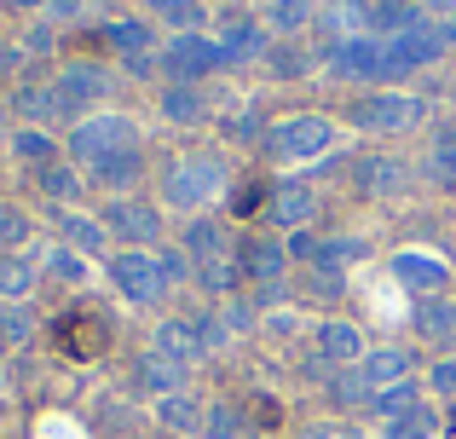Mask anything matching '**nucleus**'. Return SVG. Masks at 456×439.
<instances>
[{"label":"nucleus","mask_w":456,"mask_h":439,"mask_svg":"<svg viewBox=\"0 0 456 439\" xmlns=\"http://www.w3.org/2000/svg\"><path fill=\"white\" fill-rule=\"evenodd\" d=\"M289 439H364V428H358V422H341V417H312Z\"/></svg>","instance_id":"obj_50"},{"label":"nucleus","mask_w":456,"mask_h":439,"mask_svg":"<svg viewBox=\"0 0 456 439\" xmlns=\"http://www.w3.org/2000/svg\"><path fill=\"white\" fill-rule=\"evenodd\" d=\"M46 225L58 232V243H69L76 255H87L93 266H104V260L116 255V243H110V232H104L99 208H46Z\"/></svg>","instance_id":"obj_23"},{"label":"nucleus","mask_w":456,"mask_h":439,"mask_svg":"<svg viewBox=\"0 0 456 439\" xmlns=\"http://www.w3.org/2000/svg\"><path fill=\"white\" fill-rule=\"evenodd\" d=\"M260 18H266L272 41H312V29H318V0H266Z\"/></svg>","instance_id":"obj_32"},{"label":"nucleus","mask_w":456,"mask_h":439,"mask_svg":"<svg viewBox=\"0 0 456 439\" xmlns=\"http://www.w3.org/2000/svg\"><path fill=\"white\" fill-rule=\"evenodd\" d=\"M214 41L225 46V58H232L237 69H260L272 58V29L266 18H260V6H225L220 18H214Z\"/></svg>","instance_id":"obj_13"},{"label":"nucleus","mask_w":456,"mask_h":439,"mask_svg":"<svg viewBox=\"0 0 456 439\" xmlns=\"http://www.w3.org/2000/svg\"><path fill=\"white\" fill-rule=\"evenodd\" d=\"M411 341L428 359H456V295L411 301Z\"/></svg>","instance_id":"obj_21"},{"label":"nucleus","mask_w":456,"mask_h":439,"mask_svg":"<svg viewBox=\"0 0 456 439\" xmlns=\"http://www.w3.org/2000/svg\"><path fill=\"white\" fill-rule=\"evenodd\" d=\"M387 272L399 289H411V301H428V295H456V266L434 248H393L387 255Z\"/></svg>","instance_id":"obj_18"},{"label":"nucleus","mask_w":456,"mask_h":439,"mask_svg":"<svg viewBox=\"0 0 456 439\" xmlns=\"http://www.w3.org/2000/svg\"><path fill=\"white\" fill-rule=\"evenodd\" d=\"M134 439H145V434H134Z\"/></svg>","instance_id":"obj_58"},{"label":"nucleus","mask_w":456,"mask_h":439,"mask_svg":"<svg viewBox=\"0 0 456 439\" xmlns=\"http://www.w3.org/2000/svg\"><path fill=\"white\" fill-rule=\"evenodd\" d=\"M335 150H353V134L341 127L335 110H283V116H272L255 157L266 168H318Z\"/></svg>","instance_id":"obj_3"},{"label":"nucleus","mask_w":456,"mask_h":439,"mask_svg":"<svg viewBox=\"0 0 456 439\" xmlns=\"http://www.w3.org/2000/svg\"><path fill=\"white\" fill-rule=\"evenodd\" d=\"M12 150H18V162H29V174H35V168H53V162L64 157V139H58L53 127H18V134H12Z\"/></svg>","instance_id":"obj_40"},{"label":"nucleus","mask_w":456,"mask_h":439,"mask_svg":"<svg viewBox=\"0 0 456 439\" xmlns=\"http://www.w3.org/2000/svg\"><path fill=\"white\" fill-rule=\"evenodd\" d=\"M422 12H428V18H434V23H445L451 12H456V0H422Z\"/></svg>","instance_id":"obj_52"},{"label":"nucleus","mask_w":456,"mask_h":439,"mask_svg":"<svg viewBox=\"0 0 456 439\" xmlns=\"http://www.w3.org/2000/svg\"><path fill=\"white\" fill-rule=\"evenodd\" d=\"M422 370H428V359H422V347H416V341H370V353L358 359V376H364L370 394L399 387V382H416Z\"/></svg>","instance_id":"obj_20"},{"label":"nucleus","mask_w":456,"mask_h":439,"mask_svg":"<svg viewBox=\"0 0 456 439\" xmlns=\"http://www.w3.org/2000/svg\"><path fill=\"white\" fill-rule=\"evenodd\" d=\"M35 283H41V260L0 255V301H6V306H29L35 301Z\"/></svg>","instance_id":"obj_37"},{"label":"nucleus","mask_w":456,"mask_h":439,"mask_svg":"<svg viewBox=\"0 0 456 439\" xmlns=\"http://www.w3.org/2000/svg\"><path fill=\"white\" fill-rule=\"evenodd\" d=\"M104 35H110V64L127 81H162V41L167 35L156 29L145 12H110Z\"/></svg>","instance_id":"obj_9"},{"label":"nucleus","mask_w":456,"mask_h":439,"mask_svg":"<svg viewBox=\"0 0 456 439\" xmlns=\"http://www.w3.org/2000/svg\"><path fill=\"white\" fill-rule=\"evenodd\" d=\"M416 174H422V197H456V157L451 150L422 145L416 150Z\"/></svg>","instance_id":"obj_41"},{"label":"nucleus","mask_w":456,"mask_h":439,"mask_svg":"<svg viewBox=\"0 0 456 439\" xmlns=\"http://www.w3.org/2000/svg\"><path fill=\"white\" fill-rule=\"evenodd\" d=\"M260 76L278 81V87L318 81V76H323V46H318V41H278V46H272V58L260 64Z\"/></svg>","instance_id":"obj_28"},{"label":"nucleus","mask_w":456,"mask_h":439,"mask_svg":"<svg viewBox=\"0 0 456 439\" xmlns=\"http://www.w3.org/2000/svg\"><path fill=\"white\" fill-rule=\"evenodd\" d=\"M422 387H428V399H434V405H451V399H456V359H428Z\"/></svg>","instance_id":"obj_48"},{"label":"nucleus","mask_w":456,"mask_h":439,"mask_svg":"<svg viewBox=\"0 0 456 439\" xmlns=\"http://www.w3.org/2000/svg\"><path fill=\"white\" fill-rule=\"evenodd\" d=\"M439 29H445V46H451V58H456V12H451L445 23H439Z\"/></svg>","instance_id":"obj_55"},{"label":"nucleus","mask_w":456,"mask_h":439,"mask_svg":"<svg viewBox=\"0 0 456 439\" xmlns=\"http://www.w3.org/2000/svg\"><path fill=\"white\" fill-rule=\"evenodd\" d=\"M35 191L46 208H93V185L69 157H58L53 168H35Z\"/></svg>","instance_id":"obj_31"},{"label":"nucleus","mask_w":456,"mask_h":439,"mask_svg":"<svg viewBox=\"0 0 456 439\" xmlns=\"http://www.w3.org/2000/svg\"><path fill=\"white\" fill-rule=\"evenodd\" d=\"M237 405H243V422H248V428H260V434H278L283 422H289V411H283L272 394H248V399H237Z\"/></svg>","instance_id":"obj_46"},{"label":"nucleus","mask_w":456,"mask_h":439,"mask_svg":"<svg viewBox=\"0 0 456 439\" xmlns=\"http://www.w3.org/2000/svg\"><path fill=\"white\" fill-rule=\"evenodd\" d=\"M145 18L162 35H191V29H208V0H145Z\"/></svg>","instance_id":"obj_33"},{"label":"nucleus","mask_w":456,"mask_h":439,"mask_svg":"<svg viewBox=\"0 0 456 439\" xmlns=\"http://www.w3.org/2000/svg\"><path fill=\"white\" fill-rule=\"evenodd\" d=\"M208 405L214 399L202 387H185V394H167L162 405H151V422L174 439H202V422H208Z\"/></svg>","instance_id":"obj_29"},{"label":"nucleus","mask_w":456,"mask_h":439,"mask_svg":"<svg viewBox=\"0 0 456 439\" xmlns=\"http://www.w3.org/2000/svg\"><path fill=\"white\" fill-rule=\"evenodd\" d=\"M0 6H12V12H46L53 0H0Z\"/></svg>","instance_id":"obj_53"},{"label":"nucleus","mask_w":456,"mask_h":439,"mask_svg":"<svg viewBox=\"0 0 456 439\" xmlns=\"http://www.w3.org/2000/svg\"><path fill=\"white\" fill-rule=\"evenodd\" d=\"M341 116L346 134L358 139H422L428 127L439 122L434 99L422 87H370V93H341L330 104Z\"/></svg>","instance_id":"obj_2"},{"label":"nucleus","mask_w":456,"mask_h":439,"mask_svg":"<svg viewBox=\"0 0 456 439\" xmlns=\"http://www.w3.org/2000/svg\"><path fill=\"white\" fill-rule=\"evenodd\" d=\"M237 157L225 145H208V139H185V145L162 150L151 174V197L179 220H197V215H220L225 197L237 185Z\"/></svg>","instance_id":"obj_1"},{"label":"nucleus","mask_w":456,"mask_h":439,"mask_svg":"<svg viewBox=\"0 0 456 439\" xmlns=\"http://www.w3.org/2000/svg\"><path fill=\"white\" fill-rule=\"evenodd\" d=\"M330 208V197H323L318 180H301V174H289V180H278V191H272L266 215H260V225L266 232H306V225H318V215Z\"/></svg>","instance_id":"obj_17"},{"label":"nucleus","mask_w":456,"mask_h":439,"mask_svg":"<svg viewBox=\"0 0 456 439\" xmlns=\"http://www.w3.org/2000/svg\"><path fill=\"white\" fill-rule=\"evenodd\" d=\"M306 341H312V353H318L323 364H335V370H353V364H358V359L370 353L364 329H358V324H353L346 313H335V318H312Z\"/></svg>","instance_id":"obj_24"},{"label":"nucleus","mask_w":456,"mask_h":439,"mask_svg":"<svg viewBox=\"0 0 456 439\" xmlns=\"http://www.w3.org/2000/svg\"><path fill=\"white\" fill-rule=\"evenodd\" d=\"M185 387H191V370H185V364H174L167 353H156V347H139L134 359H127L122 394L134 399V405H162L167 394H185Z\"/></svg>","instance_id":"obj_16"},{"label":"nucleus","mask_w":456,"mask_h":439,"mask_svg":"<svg viewBox=\"0 0 456 439\" xmlns=\"http://www.w3.org/2000/svg\"><path fill=\"white\" fill-rule=\"evenodd\" d=\"M243 434H248L243 405H237V399H214L208 422H202V439H243Z\"/></svg>","instance_id":"obj_43"},{"label":"nucleus","mask_w":456,"mask_h":439,"mask_svg":"<svg viewBox=\"0 0 456 439\" xmlns=\"http://www.w3.org/2000/svg\"><path fill=\"white\" fill-rule=\"evenodd\" d=\"M237 237H243V225H232L225 215H197V220H179V225H174V243L191 255V266L232 260V255H237Z\"/></svg>","instance_id":"obj_22"},{"label":"nucleus","mask_w":456,"mask_h":439,"mask_svg":"<svg viewBox=\"0 0 456 439\" xmlns=\"http://www.w3.org/2000/svg\"><path fill=\"white\" fill-rule=\"evenodd\" d=\"M53 93H58V104H64V127H76L99 110H116L110 99H122V69L93 64V58H64V64L53 69Z\"/></svg>","instance_id":"obj_7"},{"label":"nucleus","mask_w":456,"mask_h":439,"mask_svg":"<svg viewBox=\"0 0 456 439\" xmlns=\"http://www.w3.org/2000/svg\"><path fill=\"white\" fill-rule=\"evenodd\" d=\"M35 232V220H29V208H18V203H0V255H18V243Z\"/></svg>","instance_id":"obj_47"},{"label":"nucleus","mask_w":456,"mask_h":439,"mask_svg":"<svg viewBox=\"0 0 456 439\" xmlns=\"http://www.w3.org/2000/svg\"><path fill=\"white\" fill-rule=\"evenodd\" d=\"M422 23H428L422 0H376V6H370V35H376V41L411 35V29H422Z\"/></svg>","instance_id":"obj_35"},{"label":"nucleus","mask_w":456,"mask_h":439,"mask_svg":"<svg viewBox=\"0 0 456 439\" xmlns=\"http://www.w3.org/2000/svg\"><path fill=\"white\" fill-rule=\"evenodd\" d=\"M0 127H6V110H0Z\"/></svg>","instance_id":"obj_57"},{"label":"nucleus","mask_w":456,"mask_h":439,"mask_svg":"<svg viewBox=\"0 0 456 439\" xmlns=\"http://www.w3.org/2000/svg\"><path fill=\"white\" fill-rule=\"evenodd\" d=\"M346 301H353L346 272H330V266H301L295 272V306H301L306 318H335Z\"/></svg>","instance_id":"obj_25"},{"label":"nucleus","mask_w":456,"mask_h":439,"mask_svg":"<svg viewBox=\"0 0 456 439\" xmlns=\"http://www.w3.org/2000/svg\"><path fill=\"white\" fill-rule=\"evenodd\" d=\"M416 405H428V387H422V376L416 382H399V387H381V394H370V411H364V422H393V417H404V411H416Z\"/></svg>","instance_id":"obj_38"},{"label":"nucleus","mask_w":456,"mask_h":439,"mask_svg":"<svg viewBox=\"0 0 456 439\" xmlns=\"http://www.w3.org/2000/svg\"><path fill=\"white\" fill-rule=\"evenodd\" d=\"M220 110H225L220 87H185V81H162V87H156V116L174 122V127H185L191 139L208 134V127L220 122Z\"/></svg>","instance_id":"obj_19"},{"label":"nucleus","mask_w":456,"mask_h":439,"mask_svg":"<svg viewBox=\"0 0 456 439\" xmlns=\"http://www.w3.org/2000/svg\"><path fill=\"white\" fill-rule=\"evenodd\" d=\"M99 220L110 232L116 248H162L174 237V215L145 191V197H122V203H99Z\"/></svg>","instance_id":"obj_12"},{"label":"nucleus","mask_w":456,"mask_h":439,"mask_svg":"<svg viewBox=\"0 0 456 439\" xmlns=\"http://www.w3.org/2000/svg\"><path fill=\"white\" fill-rule=\"evenodd\" d=\"M301 329H312V318L301 313V306H278V313H266L260 336H266V341H295Z\"/></svg>","instance_id":"obj_49"},{"label":"nucleus","mask_w":456,"mask_h":439,"mask_svg":"<svg viewBox=\"0 0 456 439\" xmlns=\"http://www.w3.org/2000/svg\"><path fill=\"white\" fill-rule=\"evenodd\" d=\"M451 58L445 46V29H439L434 18L422 23V29L411 35H393V41H381V87H416V81L428 76V69H439Z\"/></svg>","instance_id":"obj_10"},{"label":"nucleus","mask_w":456,"mask_h":439,"mask_svg":"<svg viewBox=\"0 0 456 439\" xmlns=\"http://www.w3.org/2000/svg\"><path fill=\"white\" fill-rule=\"evenodd\" d=\"M445 110H451V116H456V76H451V81H445Z\"/></svg>","instance_id":"obj_56"},{"label":"nucleus","mask_w":456,"mask_h":439,"mask_svg":"<svg viewBox=\"0 0 456 439\" xmlns=\"http://www.w3.org/2000/svg\"><path fill=\"white\" fill-rule=\"evenodd\" d=\"M99 272H104V283H110L127 306H139V313L162 318L167 306L179 301V295L167 289V272H162V260H156V248H116Z\"/></svg>","instance_id":"obj_8"},{"label":"nucleus","mask_w":456,"mask_h":439,"mask_svg":"<svg viewBox=\"0 0 456 439\" xmlns=\"http://www.w3.org/2000/svg\"><path fill=\"white\" fill-rule=\"evenodd\" d=\"M127 150H151L145 122H139L134 110H99V116H87V122H76L64 134V157L76 162L81 174L110 162V157H127Z\"/></svg>","instance_id":"obj_6"},{"label":"nucleus","mask_w":456,"mask_h":439,"mask_svg":"<svg viewBox=\"0 0 456 439\" xmlns=\"http://www.w3.org/2000/svg\"><path fill=\"white\" fill-rule=\"evenodd\" d=\"M370 255H376V237H364V232H323V243H318V266H330V272H353Z\"/></svg>","instance_id":"obj_36"},{"label":"nucleus","mask_w":456,"mask_h":439,"mask_svg":"<svg viewBox=\"0 0 456 439\" xmlns=\"http://www.w3.org/2000/svg\"><path fill=\"white\" fill-rule=\"evenodd\" d=\"M156 260H162V272H167V289H174V295H191V289H197V266H191V255L174 243V237H167V243L156 248Z\"/></svg>","instance_id":"obj_45"},{"label":"nucleus","mask_w":456,"mask_h":439,"mask_svg":"<svg viewBox=\"0 0 456 439\" xmlns=\"http://www.w3.org/2000/svg\"><path fill=\"white\" fill-rule=\"evenodd\" d=\"M422 145H434V150H451V157H456V116H439V122L422 134Z\"/></svg>","instance_id":"obj_51"},{"label":"nucleus","mask_w":456,"mask_h":439,"mask_svg":"<svg viewBox=\"0 0 456 439\" xmlns=\"http://www.w3.org/2000/svg\"><path fill=\"white\" fill-rule=\"evenodd\" d=\"M370 6H376V0H318V29H312V41L341 46V41L370 35Z\"/></svg>","instance_id":"obj_30"},{"label":"nucleus","mask_w":456,"mask_h":439,"mask_svg":"<svg viewBox=\"0 0 456 439\" xmlns=\"http://www.w3.org/2000/svg\"><path fill=\"white\" fill-rule=\"evenodd\" d=\"M35 329H46V324H35L29 306H6V301H0V353H6V347H29Z\"/></svg>","instance_id":"obj_44"},{"label":"nucleus","mask_w":456,"mask_h":439,"mask_svg":"<svg viewBox=\"0 0 456 439\" xmlns=\"http://www.w3.org/2000/svg\"><path fill=\"white\" fill-rule=\"evenodd\" d=\"M335 93H370L381 87V41L376 35H358V41H341V46H323V76Z\"/></svg>","instance_id":"obj_14"},{"label":"nucleus","mask_w":456,"mask_h":439,"mask_svg":"<svg viewBox=\"0 0 456 439\" xmlns=\"http://www.w3.org/2000/svg\"><path fill=\"white\" fill-rule=\"evenodd\" d=\"M439 417H445V434L456 439V399H451V405H439Z\"/></svg>","instance_id":"obj_54"},{"label":"nucleus","mask_w":456,"mask_h":439,"mask_svg":"<svg viewBox=\"0 0 456 439\" xmlns=\"http://www.w3.org/2000/svg\"><path fill=\"white\" fill-rule=\"evenodd\" d=\"M151 347L167 353L174 364H185V370H197L202 359H214V353H208V329H202V301H179V313L156 318Z\"/></svg>","instance_id":"obj_15"},{"label":"nucleus","mask_w":456,"mask_h":439,"mask_svg":"<svg viewBox=\"0 0 456 439\" xmlns=\"http://www.w3.org/2000/svg\"><path fill=\"white\" fill-rule=\"evenodd\" d=\"M266 127H272V110L255 99V93H243V99H232L220 110V122H214V134H220V145L232 150H260V139H266Z\"/></svg>","instance_id":"obj_26"},{"label":"nucleus","mask_w":456,"mask_h":439,"mask_svg":"<svg viewBox=\"0 0 456 439\" xmlns=\"http://www.w3.org/2000/svg\"><path fill=\"white\" fill-rule=\"evenodd\" d=\"M341 191H353L358 203H404V197H422V174H416V157H404V150L353 145Z\"/></svg>","instance_id":"obj_5"},{"label":"nucleus","mask_w":456,"mask_h":439,"mask_svg":"<svg viewBox=\"0 0 456 439\" xmlns=\"http://www.w3.org/2000/svg\"><path fill=\"white\" fill-rule=\"evenodd\" d=\"M220 306V318H225V329H232V336H260V324H266V313H260L255 306V295H232V301H214Z\"/></svg>","instance_id":"obj_42"},{"label":"nucleus","mask_w":456,"mask_h":439,"mask_svg":"<svg viewBox=\"0 0 456 439\" xmlns=\"http://www.w3.org/2000/svg\"><path fill=\"white\" fill-rule=\"evenodd\" d=\"M41 278L64 283L69 295H87V283H93V260H87V255H76L69 243H46V255H41Z\"/></svg>","instance_id":"obj_34"},{"label":"nucleus","mask_w":456,"mask_h":439,"mask_svg":"<svg viewBox=\"0 0 456 439\" xmlns=\"http://www.w3.org/2000/svg\"><path fill=\"white\" fill-rule=\"evenodd\" d=\"M225 69H237V64L225 58V46L214 41V29H191V35H167L162 41V81L214 87Z\"/></svg>","instance_id":"obj_11"},{"label":"nucleus","mask_w":456,"mask_h":439,"mask_svg":"<svg viewBox=\"0 0 456 439\" xmlns=\"http://www.w3.org/2000/svg\"><path fill=\"white\" fill-rule=\"evenodd\" d=\"M122 341V318L99 295H69L53 318H46V347L69 364H104Z\"/></svg>","instance_id":"obj_4"},{"label":"nucleus","mask_w":456,"mask_h":439,"mask_svg":"<svg viewBox=\"0 0 456 439\" xmlns=\"http://www.w3.org/2000/svg\"><path fill=\"white\" fill-rule=\"evenodd\" d=\"M272 191H278V174H272L266 162H255V168L237 174V185H232V197H225L220 215L232 220V225H260V215H266V203H272Z\"/></svg>","instance_id":"obj_27"},{"label":"nucleus","mask_w":456,"mask_h":439,"mask_svg":"<svg viewBox=\"0 0 456 439\" xmlns=\"http://www.w3.org/2000/svg\"><path fill=\"white\" fill-rule=\"evenodd\" d=\"M439 434H445V417H439V405H434V399L376 428V439H439Z\"/></svg>","instance_id":"obj_39"}]
</instances>
